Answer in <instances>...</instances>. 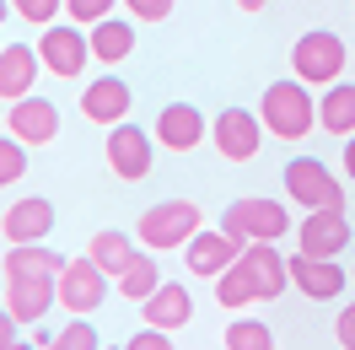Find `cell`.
<instances>
[{
  "label": "cell",
  "mask_w": 355,
  "mask_h": 350,
  "mask_svg": "<svg viewBox=\"0 0 355 350\" xmlns=\"http://www.w3.org/2000/svg\"><path fill=\"white\" fill-rule=\"evenodd\" d=\"M210 140H216V151H221L226 162H253L259 146H264V119L248 113V108H226L221 119H216Z\"/></svg>",
  "instance_id": "ba28073f"
},
{
  "label": "cell",
  "mask_w": 355,
  "mask_h": 350,
  "mask_svg": "<svg viewBox=\"0 0 355 350\" xmlns=\"http://www.w3.org/2000/svg\"><path fill=\"white\" fill-rule=\"evenodd\" d=\"M108 167L124 183H140V178H151V135L140 130V124H108Z\"/></svg>",
  "instance_id": "9c48e42d"
},
{
  "label": "cell",
  "mask_w": 355,
  "mask_h": 350,
  "mask_svg": "<svg viewBox=\"0 0 355 350\" xmlns=\"http://www.w3.org/2000/svg\"><path fill=\"white\" fill-rule=\"evenodd\" d=\"M54 302H60V297H54V281H6V312H11L17 324H38Z\"/></svg>",
  "instance_id": "44dd1931"
},
{
  "label": "cell",
  "mask_w": 355,
  "mask_h": 350,
  "mask_svg": "<svg viewBox=\"0 0 355 350\" xmlns=\"http://www.w3.org/2000/svg\"><path fill=\"white\" fill-rule=\"evenodd\" d=\"M237 253H243V242L232 238L226 226H216V232H194V238L183 242V259H189V275H200V281H216L226 264H237Z\"/></svg>",
  "instance_id": "8fae6325"
},
{
  "label": "cell",
  "mask_w": 355,
  "mask_h": 350,
  "mask_svg": "<svg viewBox=\"0 0 355 350\" xmlns=\"http://www.w3.org/2000/svg\"><path fill=\"white\" fill-rule=\"evenodd\" d=\"M221 226L237 242H280L291 232V210L275 199H237V205H226Z\"/></svg>",
  "instance_id": "5b68a950"
},
{
  "label": "cell",
  "mask_w": 355,
  "mask_h": 350,
  "mask_svg": "<svg viewBox=\"0 0 355 350\" xmlns=\"http://www.w3.org/2000/svg\"><path fill=\"white\" fill-rule=\"evenodd\" d=\"M259 119H264V130H269V135H280V140H302V135L312 130V119H318L307 81H296V76H291V81H275V87H264Z\"/></svg>",
  "instance_id": "6da1fadb"
},
{
  "label": "cell",
  "mask_w": 355,
  "mask_h": 350,
  "mask_svg": "<svg viewBox=\"0 0 355 350\" xmlns=\"http://www.w3.org/2000/svg\"><path fill=\"white\" fill-rule=\"evenodd\" d=\"M339 162H345V178L355 183V135H345V156H339Z\"/></svg>",
  "instance_id": "e575fe53"
},
{
  "label": "cell",
  "mask_w": 355,
  "mask_h": 350,
  "mask_svg": "<svg viewBox=\"0 0 355 350\" xmlns=\"http://www.w3.org/2000/svg\"><path fill=\"white\" fill-rule=\"evenodd\" d=\"M113 6H119V0H65V17L92 27V22H103V17H113Z\"/></svg>",
  "instance_id": "f1b7e54d"
},
{
  "label": "cell",
  "mask_w": 355,
  "mask_h": 350,
  "mask_svg": "<svg viewBox=\"0 0 355 350\" xmlns=\"http://www.w3.org/2000/svg\"><path fill=\"white\" fill-rule=\"evenodd\" d=\"M38 70H44V60L33 44H0V103L27 97L38 87Z\"/></svg>",
  "instance_id": "5bb4252c"
},
{
  "label": "cell",
  "mask_w": 355,
  "mask_h": 350,
  "mask_svg": "<svg viewBox=\"0 0 355 350\" xmlns=\"http://www.w3.org/2000/svg\"><path fill=\"white\" fill-rule=\"evenodd\" d=\"M33 49H38L44 70H49V76H60V81H76V76L87 70V60H92V44H87V33H81V22H76V27L49 22Z\"/></svg>",
  "instance_id": "8992f818"
},
{
  "label": "cell",
  "mask_w": 355,
  "mask_h": 350,
  "mask_svg": "<svg viewBox=\"0 0 355 350\" xmlns=\"http://www.w3.org/2000/svg\"><path fill=\"white\" fill-rule=\"evenodd\" d=\"M87 44H92V60L119 65V60H130V54H135V27L119 22V17H103V22H92Z\"/></svg>",
  "instance_id": "603a6c76"
},
{
  "label": "cell",
  "mask_w": 355,
  "mask_h": 350,
  "mask_svg": "<svg viewBox=\"0 0 355 350\" xmlns=\"http://www.w3.org/2000/svg\"><path fill=\"white\" fill-rule=\"evenodd\" d=\"M334 340H339L345 350H355V302L339 312V324H334Z\"/></svg>",
  "instance_id": "d6a6232c"
},
{
  "label": "cell",
  "mask_w": 355,
  "mask_h": 350,
  "mask_svg": "<svg viewBox=\"0 0 355 350\" xmlns=\"http://www.w3.org/2000/svg\"><path fill=\"white\" fill-rule=\"evenodd\" d=\"M237 6H243V11H264L269 0H237Z\"/></svg>",
  "instance_id": "d590c367"
},
{
  "label": "cell",
  "mask_w": 355,
  "mask_h": 350,
  "mask_svg": "<svg viewBox=\"0 0 355 350\" xmlns=\"http://www.w3.org/2000/svg\"><path fill=\"white\" fill-rule=\"evenodd\" d=\"M156 285H162V269H156V259H151V253H135V259H130V269L119 275V291H124L130 302H146Z\"/></svg>",
  "instance_id": "d4e9b609"
},
{
  "label": "cell",
  "mask_w": 355,
  "mask_h": 350,
  "mask_svg": "<svg viewBox=\"0 0 355 350\" xmlns=\"http://www.w3.org/2000/svg\"><path fill=\"white\" fill-rule=\"evenodd\" d=\"M318 124L329 135H355V81H329L318 97Z\"/></svg>",
  "instance_id": "7402d4cb"
},
{
  "label": "cell",
  "mask_w": 355,
  "mask_h": 350,
  "mask_svg": "<svg viewBox=\"0 0 355 350\" xmlns=\"http://www.w3.org/2000/svg\"><path fill=\"white\" fill-rule=\"evenodd\" d=\"M0 232H6V242H44L49 232H54V205H49L44 194L17 199V205L6 210V221H0Z\"/></svg>",
  "instance_id": "e0dca14e"
},
{
  "label": "cell",
  "mask_w": 355,
  "mask_h": 350,
  "mask_svg": "<svg viewBox=\"0 0 355 350\" xmlns=\"http://www.w3.org/2000/svg\"><path fill=\"white\" fill-rule=\"evenodd\" d=\"M296 242H302V253L339 259L350 248V216L345 210H307V221L296 226Z\"/></svg>",
  "instance_id": "7c38bea8"
},
{
  "label": "cell",
  "mask_w": 355,
  "mask_h": 350,
  "mask_svg": "<svg viewBox=\"0 0 355 350\" xmlns=\"http://www.w3.org/2000/svg\"><path fill=\"white\" fill-rule=\"evenodd\" d=\"M124 6H130V17H135V22H167L178 0H124Z\"/></svg>",
  "instance_id": "4dcf8cb0"
},
{
  "label": "cell",
  "mask_w": 355,
  "mask_h": 350,
  "mask_svg": "<svg viewBox=\"0 0 355 350\" xmlns=\"http://www.w3.org/2000/svg\"><path fill=\"white\" fill-rule=\"evenodd\" d=\"M237 259H243V269L253 275V285H259V302H275L291 285V269H286V259L275 253V242H243Z\"/></svg>",
  "instance_id": "2e32d148"
},
{
  "label": "cell",
  "mask_w": 355,
  "mask_h": 350,
  "mask_svg": "<svg viewBox=\"0 0 355 350\" xmlns=\"http://www.w3.org/2000/svg\"><path fill=\"white\" fill-rule=\"evenodd\" d=\"M156 140H162L167 151H194V146L205 140L200 108H189V103H167L162 119H156Z\"/></svg>",
  "instance_id": "ac0fdd59"
},
{
  "label": "cell",
  "mask_w": 355,
  "mask_h": 350,
  "mask_svg": "<svg viewBox=\"0 0 355 350\" xmlns=\"http://www.w3.org/2000/svg\"><path fill=\"white\" fill-rule=\"evenodd\" d=\"M65 259L44 242H11V253H6V281H54Z\"/></svg>",
  "instance_id": "d6986e66"
},
{
  "label": "cell",
  "mask_w": 355,
  "mask_h": 350,
  "mask_svg": "<svg viewBox=\"0 0 355 350\" xmlns=\"http://www.w3.org/2000/svg\"><path fill=\"white\" fill-rule=\"evenodd\" d=\"M226 350H275V334H269L264 324L243 318V324H232V328H226Z\"/></svg>",
  "instance_id": "4316f807"
},
{
  "label": "cell",
  "mask_w": 355,
  "mask_h": 350,
  "mask_svg": "<svg viewBox=\"0 0 355 350\" xmlns=\"http://www.w3.org/2000/svg\"><path fill=\"white\" fill-rule=\"evenodd\" d=\"M286 194H291V205H307V210H345V183L318 156L286 162Z\"/></svg>",
  "instance_id": "277c9868"
},
{
  "label": "cell",
  "mask_w": 355,
  "mask_h": 350,
  "mask_svg": "<svg viewBox=\"0 0 355 350\" xmlns=\"http://www.w3.org/2000/svg\"><path fill=\"white\" fill-rule=\"evenodd\" d=\"M87 259L108 275V281H119L124 269H130V259H135V238L130 232H119V226H108V232H97V238L87 242Z\"/></svg>",
  "instance_id": "cb8c5ba5"
},
{
  "label": "cell",
  "mask_w": 355,
  "mask_h": 350,
  "mask_svg": "<svg viewBox=\"0 0 355 350\" xmlns=\"http://www.w3.org/2000/svg\"><path fill=\"white\" fill-rule=\"evenodd\" d=\"M11 11H17L27 27H49L60 11H65V0H11Z\"/></svg>",
  "instance_id": "83f0119b"
},
{
  "label": "cell",
  "mask_w": 355,
  "mask_h": 350,
  "mask_svg": "<svg viewBox=\"0 0 355 350\" xmlns=\"http://www.w3.org/2000/svg\"><path fill=\"white\" fill-rule=\"evenodd\" d=\"M6 17H11V0H0V22H6Z\"/></svg>",
  "instance_id": "8d00e7d4"
},
{
  "label": "cell",
  "mask_w": 355,
  "mask_h": 350,
  "mask_svg": "<svg viewBox=\"0 0 355 350\" xmlns=\"http://www.w3.org/2000/svg\"><path fill=\"white\" fill-rule=\"evenodd\" d=\"M286 269H291V285L307 302H334L350 285V275L339 269V259H318V253H296V259H286Z\"/></svg>",
  "instance_id": "30bf717a"
},
{
  "label": "cell",
  "mask_w": 355,
  "mask_h": 350,
  "mask_svg": "<svg viewBox=\"0 0 355 350\" xmlns=\"http://www.w3.org/2000/svg\"><path fill=\"white\" fill-rule=\"evenodd\" d=\"M200 226H205V216H200L194 199H162V205H151V210L140 216L135 238H140V248H156V253H167V248L183 253V242L194 238Z\"/></svg>",
  "instance_id": "7a4b0ae2"
},
{
  "label": "cell",
  "mask_w": 355,
  "mask_h": 350,
  "mask_svg": "<svg viewBox=\"0 0 355 350\" xmlns=\"http://www.w3.org/2000/svg\"><path fill=\"white\" fill-rule=\"evenodd\" d=\"M11 345H17V318L0 312V350H11Z\"/></svg>",
  "instance_id": "836d02e7"
},
{
  "label": "cell",
  "mask_w": 355,
  "mask_h": 350,
  "mask_svg": "<svg viewBox=\"0 0 355 350\" xmlns=\"http://www.w3.org/2000/svg\"><path fill=\"white\" fill-rule=\"evenodd\" d=\"M140 307H146V324H156V328H183L194 318V297L183 291V281H162Z\"/></svg>",
  "instance_id": "ffe728a7"
},
{
  "label": "cell",
  "mask_w": 355,
  "mask_h": 350,
  "mask_svg": "<svg viewBox=\"0 0 355 350\" xmlns=\"http://www.w3.org/2000/svg\"><path fill=\"white\" fill-rule=\"evenodd\" d=\"M54 297H60L65 312L87 318V312H97L103 297H108V275H103L92 259H65V269L54 275Z\"/></svg>",
  "instance_id": "52a82bcc"
},
{
  "label": "cell",
  "mask_w": 355,
  "mask_h": 350,
  "mask_svg": "<svg viewBox=\"0 0 355 350\" xmlns=\"http://www.w3.org/2000/svg\"><path fill=\"white\" fill-rule=\"evenodd\" d=\"M22 173H27V146L6 130V135H0V189H11Z\"/></svg>",
  "instance_id": "484cf974"
},
{
  "label": "cell",
  "mask_w": 355,
  "mask_h": 350,
  "mask_svg": "<svg viewBox=\"0 0 355 350\" xmlns=\"http://www.w3.org/2000/svg\"><path fill=\"white\" fill-rule=\"evenodd\" d=\"M345 38L339 33H302L296 49H291V76L307 81V87H329L345 76Z\"/></svg>",
  "instance_id": "3957f363"
},
{
  "label": "cell",
  "mask_w": 355,
  "mask_h": 350,
  "mask_svg": "<svg viewBox=\"0 0 355 350\" xmlns=\"http://www.w3.org/2000/svg\"><path fill=\"white\" fill-rule=\"evenodd\" d=\"M130 103H135V92H130V81H119V76H97V81H87V92H81V113H87L92 124L130 119Z\"/></svg>",
  "instance_id": "9a60e30c"
},
{
  "label": "cell",
  "mask_w": 355,
  "mask_h": 350,
  "mask_svg": "<svg viewBox=\"0 0 355 350\" xmlns=\"http://www.w3.org/2000/svg\"><path fill=\"white\" fill-rule=\"evenodd\" d=\"M6 124H11V135H17L22 146H49V140L60 135V108H54L49 97H33V92H27V97L11 103V119H6Z\"/></svg>",
  "instance_id": "4fadbf2b"
},
{
  "label": "cell",
  "mask_w": 355,
  "mask_h": 350,
  "mask_svg": "<svg viewBox=\"0 0 355 350\" xmlns=\"http://www.w3.org/2000/svg\"><path fill=\"white\" fill-rule=\"evenodd\" d=\"M130 350H173V340H167V328H146V334H135L130 340Z\"/></svg>",
  "instance_id": "1f68e13d"
},
{
  "label": "cell",
  "mask_w": 355,
  "mask_h": 350,
  "mask_svg": "<svg viewBox=\"0 0 355 350\" xmlns=\"http://www.w3.org/2000/svg\"><path fill=\"white\" fill-rule=\"evenodd\" d=\"M49 345H54V350H97V334H92V328L81 324V318H76V324H70V328H60V334H54Z\"/></svg>",
  "instance_id": "f546056e"
}]
</instances>
